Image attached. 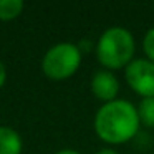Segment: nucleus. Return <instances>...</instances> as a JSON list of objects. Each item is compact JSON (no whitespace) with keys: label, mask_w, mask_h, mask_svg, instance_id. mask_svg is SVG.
Segmentation results:
<instances>
[{"label":"nucleus","mask_w":154,"mask_h":154,"mask_svg":"<svg viewBox=\"0 0 154 154\" xmlns=\"http://www.w3.org/2000/svg\"><path fill=\"white\" fill-rule=\"evenodd\" d=\"M136 43L129 30L123 27H111L98 38L94 53L104 70H121L133 61Z\"/></svg>","instance_id":"f03ea898"},{"label":"nucleus","mask_w":154,"mask_h":154,"mask_svg":"<svg viewBox=\"0 0 154 154\" xmlns=\"http://www.w3.org/2000/svg\"><path fill=\"white\" fill-rule=\"evenodd\" d=\"M23 141L20 134L8 126H0V154H22Z\"/></svg>","instance_id":"423d86ee"},{"label":"nucleus","mask_w":154,"mask_h":154,"mask_svg":"<svg viewBox=\"0 0 154 154\" xmlns=\"http://www.w3.org/2000/svg\"><path fill=\"white\" fill-rule=\"evenodd\" d=\"M141 121L137 109L126 100L104 103L94 114L93 128L96 136L106 144H124L137 136Z\"/></svg>","instance_id":"f257e3e1"},{"label":"nucleus","mask_w":154,"mask_h":154,"mask_svg":"<svg viewBox=\"0 0 154 154\" xmlns=\"http://www.w3.org/2000/svg\"><path fill=\"white\" fill-rule=\"evenodd\" d=\"M94 154H118L114 149H111V147H103V149H100V151H96Z\"/></svg>","instance_id":"9b49d317"},{"label":"nucleus","mask_w":154,"mask_h":154,"mask_svg":"<svg viewBox=\"0 0 154 154\" xmlns=\"http://www.w3.org/2000/svg\"><path fill=\"white\" fill-rule=\"evenodd\" d=\"M90 88H91L93 96L96 100L103 101L104 104V103L118 100L116 96L119 93V81L109 70H100L93 75Z\"/></svg>","instance_id":"39448f33"},{"label":"nucleus","mask_w":154,"mask_h":154,"mask_svg":"<svg viewBox=\"0 0 154 154\" xmlns=\"http://www.w3.org/2000/svg\"><path fill=\"white\" fill-rule=\"evenodd\" d=\"M5 81H7V68H5V65L0 60V90L4 88Z\"/></svg>","instance_id":"9d476101"},{"label":"nucleus","mask_w":154,"mask_h":154,"mask_svg":"<svg viewBox=\"0 0 154 154\" xmlns=\"http://www.w3.org/2000/svg\"><path fill=\"white\" fill-rule=\"evenodd\" d=\"M55 154H81L78 151H73V149H61V151H57Z\"/></svg>","instance_id":"f8f14e48"},{"label":"nucleus","mask_w":154,"mask_h":154,"mask_svg":"<svg viewBox=\"0 0 154 154\" xmlns=\"http://www.w3.org/2000/svg\"><path fill=\"white\" fill-rule=\"evenodd\" d=\"M81 53L83 51L75 43L63 42V43L53 45L42 58V71L51 81L68 80L80 68Z\"/></svg>","instance_id":"7ed1b4c3"},{"label":"nucleus","mask_w":154,"mask_h":154,"mask_svg":"<svg viewBox=\"0 0 154 154\" xmlns=\"http://www.w3.org/2000/svg\"><path fill=\"white\" fill-rule=\"evenodd\" d=\"M143 50H144V53H146V58H147V60L154 63V28L147 30L146 35H144Z\"/></svg>","instance_id":"1a4fd4ad"},{"label":"nucleus","mask_w":154,"mask_h":154,"mask_svg":"<svg viewBox=\"0 0 154 154\" xmlns=\"http://www.w3.org/2000/svg\"><path fill=\"white\" fill-rule=\"evenodd\" d=\"M22 0H0V22H12L23 12Z\"/></svg>","instance_id":"0eeeda50"},{"label":"nucleus","mask_w":154,"mask_h":154,"mask_svg":"<svg viewBox=\"0 0 154 154\" xmlns=\"http://www.w3.org/2000/svg\"><path fill=\"white\" fill-rule=\"evenodd\" d=\"M136 109L141 124L146 128H154V98H141Z\"/></svg>","instance_id":"6e6552de"},{"label":"nucleus","mask_w":154,"mask_h":154,"mask_svg":"<svg viewBox=\"0 0 154 154\" xmlns=\"http://www.w3.org/2000/svg\"><path fill=\"white\" fill-rule=\"evenodd\" d=\"M126 83L141 98H154V63L147 58L133 60L124 70Z\"/></svg>","instance_id":"20e7f679"}]
</instances>
